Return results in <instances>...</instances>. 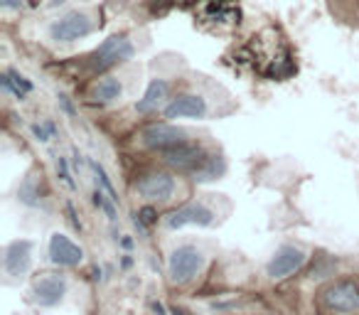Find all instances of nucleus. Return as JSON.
I'll return each mask as SVG.
<instances>
[{"instance_id":"31","label":"nucleus","mask_w":359,"mask_h":315,"mask_svg":"<svg viewBox=\"0 0 359 315\" xmlns=\"http://www.w3.org/2000/svg\"><path fill=\"white\" fill-rule=\"evenodd\" d=\"M172 313H175V315H190V313H185V310H180V308H175Z\"/></svg>"},{"instance_id":"4","label":"nucleus","mask_w":359,"mask_h":315,"mask_svg":"<svg viewBox=\"0 0 359 315\" xmlns=\"http://www.w3.org/2000/svg\"><path fill=\"white\" fill-rule=\"evenodd\" d=\"M91 30H94L91 18L81 11H72L52 22L50 37L55 42H74V40H81V37L91 35Z\"/></svg>"},{"instance_id":"25","label":"nucleus","mask_w":359,"mask_h":315,"mask_svg":"<svg viewBox=\"0 0 359 315\" xmlns=\"http://www.w3.org/2000/svg\"><path fill=\"white\" fill-rule=\"evenodd\" d=\"M138 217H140V222H143V224H153V222H155V212L150 210V207L140 210V212H138Z\"/></svg>"},{"instance_id":"28","label":"nucleus","mask_w":359,"mask_h":315,"mask_svg":"<svg viewBox=\"0 0 359 315\" xmlns=\"http://www.w3.org/2000/svg\"><path fill=\"white\" fill-rule=\"evenodd\" d=\"M153 310H155V315H165V308H163V303H153Z\"/></svg>"},{"instance_id":"5","label":"nucleus","mask_w":359,"mask_h":315,"mask_svg":"<svg viewBox=\"0 0 359 315\" xmlns=\"http://www.w3.org/2000/svg\"><path fill=\"white\" fill-rule=\"evenodd\" d=\"M323 303L332 313H354L359 310V286L352 281H334L323 290Z\"/></svg>"},{"instance_id":"15","label":"nucleus","mask_w":359,"mask_h":315,"mask_svg":"<svg viewBox=\"0 0 359 315\" xmlns=\"http://www.w3.org/2000/svg\"><path fill=\"white\" fill-rule=\"evenodd\" d=\"M170 96V84L165 79H150L148 89H145L143 99L135 104V111L138 114H153V111L163 109L165 101Z\"/></svg>"},{"instance_id":"10","label":"nucleus","mask_w":359,"mask_h":315,"mask_svg":"<svg viewBox=\"0 0 359 315\" xmlns=\"http://www.w3.org/2000/svg\"><path fill=\"white\" fill-rule=\"evenodd\" d=\"M50 261L62 269H74L84 261V249L69 239L67 234H52L50 239Z\"/></svg>"},{"instance_id":"3","label":"nucleus","mask_w":359,"mask_h":315,"mask_svg":"<svg viewBox=\"0 0 359 315\" xmlns=\"http://www.w3.org/2000/svg\"><path fill=\"white\" fill-rule=\"evenodd\" d=\"M130 57H133V42L128 40V35H111L94 50L89 65L94 72H106Z\"/></svg>"},{"instance_id":"2","label":"nucleus","mask_w":359,"mask_h":315,"mask_svg":"<svg viewBox=\"0 0 359 315\" xmlns=\"http://www.w3.org/2000/svg\"><path fill=\"white\" fill-rule=\"evenodd\" d=\"M202 266H205V254H202L197 246H192V244L177 246L168 259V276L172 283L182 286L195 279L202 271Z\"/></svg>"},{"instance_id":"18","label":"nucleus","mask_w":359,"mask_h":315,"mask_svg":"<svg viewBox=\"0 0 359 315\" xmlns=\"http://www.w3.org/2000/svg\"><path fill=\"white\" fill-rule=\"evenodd\" d=\"M224 170H226L224 158H222V155H210V158L202 163L200 170H195L192 175H195L197 182H207V180H215V177L224 175Z\"/></svg>"},{"instance_id":"21","label":"nucleus","mask_w":359,"mask_h":315,"mask_svg":"<svg viewBox=\"0 0 359 315\" xmlns=\"http://www.w3.org/2000/svg\"><path fill=\"white\" fill-rule=\"evenodd\" d=\"M89 168H91V173H94V177H96V185H99L101 190H106L116 202H118V195H116V190H114V182H111V177L106 175L104 168H101L96 161H89Z\"/></svg>"},{"instance_id":"22","label":"nucleus","mask_w":359,"mask_h":315,"mask_svg":"<svg viewBox=\"0 0 359 315\" xmlns=\"http://www.w3.org/2000/svg\"><path fill=\"white\" fill-rule=\"evenodd\" d=\"M32 135H35L40 143H47V140H52L57 135L55 121H37V123H32Z\"/></svg>"},{"instance_id":"9","label":"nucleus","mask_w":359,"mask_h":315,"mask_svg":"<svg viewBox=\"0 0 359 315\" xmlns=\"http://www.w3.org/2000/svg\"><path fill=\"white\" fill-rule=\"evenodd\" d=\"M67 295V279L62 274H42L40 279L32 281V300L42 308L62 303Z\"/></svg>"},{"instance_id":"20","label":"nucleus","mask_w":359,"mask_h":315,"mask_svg":"<svg viewBox=\"0 0 359 315\" xmlns=\"http://www.w3.org/2000/svg\"><path fill=\"white\" fill-rule=\"evenodd\" d=\"M18 197H20V202H25V205H30V207H35L37 202V197H40V190H37V180H35V175H27L25 177V182L20 185V190H18Z\"/></svg>"},{"instance_id":"26","label":"nucleus","mask_w":359,"mask_h":315,"mask_svg":"<svg viewBox=\"0 0 359 315\" xmlns=\"http://www.w3.org/2000/svg\"><path fill=\"white\" fill-rule=\"evenodd\" d=\"M60 106H62V109H65L69 116H74V106H72V101H69V96H67V94H60Z\"/></svg>"},{"instance_id":"29","label":"nucleus","mask_w":359,"mask_h":315,"mask_svg":"<svg viewBox=\"0 0 359 315\" xmlns=\"http://www.w3.org/2000/svg\"><path fill=\"white\" fill-rule=\"evenodd\" d=\"M121 244H123L126 249H130V246H133V239H128V236H126V239H121Z\"/></svg>"},{"instance_id":"14","label":"nucleus","mask_w":359,"mask_h":315,"mask_svg":"<svg viewBox=\"0 0 359 315\" xmlns=\"http://www.w3.org/2000/svg\"><path fill=\"white\" fill-rule=\"evenodd\" d=\"M207 101L200 94H182L165 106V119H205Z\"/></svg>"},{"instance_id":"27","label":"nucleus","mask_w":359,"mask_h":315,"mask_svg":"<svg viewBox=\"0 0 359 315\" xmlns=\"http://www.w3.org/2000/svg\"><path fill=\"white\" fill-rule=\"evenodd\" d=\"M67 212H69V220H72V224H74V229H79V232H81V222L76 220V215H74V207H72V205H67Z\"/></svg>"},{"instance_id":"30","label":"nucleus","mask_w":359,"mask_h":315,"mask_svg":"<svg viewBox=\"0 0 359 315\" xmlns=\"http://www.w3.org/2000/svg\"><path fill=\"white\" fill-rule=\"evenodd\" d=\"M65 3H67V0H52L50 8H60V6H65Z\"/></svg>"},{"instance_id":"7","label":"nucleus","mask_w":359,"mask_h":315,"mask_svg":"<svg viewBox=\"0 0 359 315\" xmlns=\"http://www.w3.org/2000/svg\"><path fill=\"white\" fill-rule=\"evenodd\" d=\"M305 259H308V256H305V251L300 249V246L283 244L276 249L273 256H271L269 266H266V276L273 281H280V279H285V276L295 274L298 269H303Z\"/></svg>"},{"instance_id":"17","label":"nucleus","mask_w":359,"mask_h":315,"mask_svg":"<svg viewBox=\"0 0 359 315\" xmlns=\"http://www.w3.org/2000/svg\"><path fill=\"white\" fill-rule=\"evenodd\" d=\"M0 84H3V89H6V91H11L18 101H22L32 91V81L25 79L22 74H18L15 69L3 72V76H0Z\"/></svg>"},{"instance_id":"23","label":"nucleus","mask_w":359,"mask_h":315,"mask_svg":"<svg viewBox=\"0 0 359 315\" xmlns=\"http://www.w3.org/2000/svg\"><path fill=\"white\" fill-rule=\"evenodd\" d=\"M57 175H60V180L62 182H67V185L72 187V190H74V180H72V173H69V163H67V158H57Z\"/></svg>"},{"instance_id":"24","label":"nucleus","mask_w":359,"mask_h":315,"mask_svg":"<svg viewBox=\"0 0 359 315\" xmlns=\"http://www.w3.org/2000/svg\"><path fill=\"white\" fill-rule=\"evenodd\" d=\"M25 0H0V8L3 11H22Z\"/></svg>"},{"instance_id":"11","label":"nucleus","mask_w":359,"mask_h":315,"mask_svg":"<svg viewBox=\"0 0 359 315\" xmlns=\"http://www.w3.org/2000/svg\"><path fill=\"white\" fill-rule=\"evenodd\" d=\"M135 192L150 202H165L172 197L175 180L168 173H148V175H143L135 182Z\"/></svg>"},{"instance_id":"16","label":"nucleus","mask_w":359,"mask_h":315,"mask_svg":"<svg viewBox=\"0 0 359 315\" xmlns=\"http://www.w3.org/2000/svg\"><path fill=\"white\" fill-rule=\"evenodd\" d=\"M121 91H123V86H121V81L116 79V76H104V79H99L94 86H91L89 91V99L91 104H111V101H116L121 96Z\"/></svg>"},{"instance_id":"19","label":"nucleus","mask_w":359,"mask_h":315,"mask_svg":"<svg viewBox=\"0 0 359 315\" xmlns=\"http://www.w3.org/2000/svg\"><path fill=\"white\" fill-rule=\"evenodd\" d=\"M91 200H94V205L99 207V210H104V212H106V217H109L111 222H114L116 217H118V215H116V200H114V197H111L106 190L96 187L94 195H91Z\"/></svg>"},{"instance_id":"13","label":"nucleus","mask_w":359,"mask_h":315,"mask_svg":"<svg viewBox=\"0 0 359 315\" xmlns=\"http://www.w3.org/2000/svg\"><path fill=\"white\" fill-rule=\"evenodd\" d=\"M3 266H6L8 276H25L32 266V241L30 239H18L6 246V256H3Z\"/></svg>"},{"instance_id":"12","label":"nucleus","mask_w":359,"mask_h":315,"mask_svg":"<svg viewBox=\"0 0 359 315\" xmlns=\"http://www.w3.org/2000/svg\"><path fill=\"white\" fill-rule=\"evenodd\" d=\"M140 138H143L145 148H153V150H160V153H163V150L187 140V133L182 128H175V126H170V123H153L143 130Z\"/></svg>"},{"instance_id":"1","label":"nucleus","mask_w":359,"mask_h":315,"mask_svg":"<svg viewBox=\"0 0 359 315\" xmlns=\"http://www.w3.org/2000/svg\"><path fill=\"white\" fill-rule=\"evenodd\" d=\"M241 57L251 69L259 72L261 76H269V79H285L295 72L293 55L285 45L283 35L273 27H266L259 35L251 37Z\"/></svg>"},{"instance_id":"6","label":"nucleus","mask_w":359,"mask_h":315,"mask_svg":"<svg viewBox=\"0 0 359 315\" xmlns=\"http://www.w3.org/2000/svg\"><path fill=\"white\" fill-rule=\"evenodd\" d=\"M207 158H210V155L205 153V148L192 143V140H182V143L163 150V161L168 163L170 168H177V170H187V173L200 170Z\"/></svg>"},{"instance_id":"8","label":"nucleus","mask_w":359,"mask_h":315,"mask_svg":"<svg viewBox=\"0 0 359 315\" xmlns=\"http://www.w3.org/2000/svg\"><path fill=\"white\" fill-rule=\"evenodd\" d=\"M215 212L210 210L202 202H190V205L177 207L175 212H170L168 217L163 220V224L168 229H182V227H210L215 224Z\"/></svg>"}]
</instances>
